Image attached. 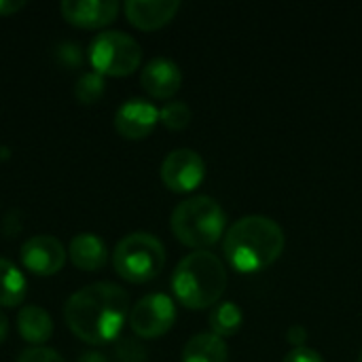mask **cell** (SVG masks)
<instances>
[{
	"mask_svg": "<svg viewBox=\"0 0 362 362\" xmlns=\"http://www.w3.org/2000/svg\"><path fill=\"white\" fill-rule=\"evenodd\" d=\"M227 288V269L225 263L208 252L197 250L187 255L174 269L172 291L176 299L189 310L214 308Z\"/></svg>",
	"mask_w": 362,
	"mask_h": 362,
	"instance_id": "3957f363",
	"label": "cell"
},
{
	"mask_svg": "<svg viewBox=\"0 0 362 362\" xmlns=\"http://www.w3.org/2000/svg\"><path fill=\"white\" fill-rule=\"evenodd\" d=\"M17 331L23 341L32 344L34 348H40L45 341H49L53 333V320L49 312H45L38 305H25L17 314Z\"/></svg>",
	"mask_w": 362,
	"mask_h": 362,
	"instance_id": "9a60e30c",
	"label": "cell"
},
{
	"mask_svg": "<svg viewBox=\"0 0 362 362\" xmlns=\"http://www.w3.org/2000/svg\"><path fill=\"white\" fill-rule=\"evenodd\" d=\"M6 335H8V320H6V316L0 312V344L6 339Z\"/></svg>",
	"mask_w": 362,
	"mask_h": 362,
	"instance_id": "83f0119b",
	"label": "cell"
},
{
	"mask_svg": "<svg viewBox=\"0 0 362 362\" xmlns=\"http://www.w3.org/2000/svg\"><path fill=\"white\" fill-rule=\"evenodd\" d=\"M284 250V231L269 216L250 214L235 221L223 242L227 263L240 274H257L274 265Z\"/></svg>",
	"mask_w": 362,
	"mask_h": 362,
	"instance_id": "7a4b0ae2",
	"label": "cell"
},
{
	"mask_svg": "<svg viewBox=\"0 0 362 362\" xmlns=\"http://www.w3.org/2000/svg\"><path fill=\"white\" fill-rule=\"evenodd\" d=\"M191 108L185 102H168L161 110H159V121L168 127V129H185L191 123Z\"/></svg>",
	"mask_w": 362,
	"mask_h": 362,
	"instance_id": "ffe728a7",
	"label": "cell"
},
{
	"mask_svg": "<svg viewBox=\"0 0 362 362\" xmlns=\"http://www.w3.org/2000/svg\"><path fill=\"white\" fill-rule=\"evenodd\" d=\"M142 62V47L125 32L108 30L89 45V64L102 76H127Z\"/></svg>",
	"mask_w": 362,
	"mask_h": 362,
	"instance_id": "8992f818",
	"label": "cell"
},
{
	"mask_svg": "<svg viewBox=\"0 0 362 362\" xmlns=\"http://www.w3.org/2000/svg\"><path fill=\"white\" fill-rule=\"evenodd\" d=\"M176 320V305L163 293L142 297L129 312V327L140 339H155L165 335Z\"/></svg>",
	"mask_w": 362,
	"mask_h": 362,
	"instance_id": "52a82bcc",
	"label": "cell"
},
{
	"mask_svg": "<svg viewBox=\"0 0 362 362\" xmlns=\"http://www.w3.org/2000/svg\"><path fill=\"white\" fill-rule=\"evenodd\" d=\"M19 259L34 276H55L66 263V248L53 235H34L23 242Z\"/></svg>",
	"mask_w": 362,
	"mask_h": 362,
	"instance_id": "9c48e42d",
	"label": "cell"
},
{
	"mask_svg": "<svg viewBox=\"0 0 362 362\" xmlns=\"http://www.w3.org/2000/svg\"><path fill=\"white\" fill-rule=\"evenodd\" d=\"M17 362H66L55 350L51 348H30L25 352H21L19 361Z\"/></svg>",
	"mask_w": 362,
	"mask_h": 362,
	"instance_id": "603a6c76",
	"label": "cell"
},
{
	"mask_svg": "<svg viewBox=\"0 0 362 362\" xmlns=\"http://www.w3.org/2000/svg\"><path fill=\"white\" fill-rule=\"evenodd\" d=\"M104 89H106V83L102 74L85 72L83 76H78L74 85V95L81 104H95L104 95Z\"/></svg>",
	"mask_w": 362,
	"mask_h": 362,
	"instance_id": "d6986e66",
	"label": "cell"
},
{
	"mask_svg": "<svg viewBox=\"0 0 362 362\" xmlns=\"http://www.w3.org/2000/svg\"><path fill=\"white\" fill-rule=\"evenodd\" d=\"M244 316L242 310L233 303V301H221L212 308L210 312V333L223 337H231L242 329Z\"/></svg>",
	"mask_w": 362,
	"mask_h": 362,
	"instance_id": "ac0fdd59",
	"label": "cell"
},
{
	"mask_svg": "<svg viewBox=\"0 0 362 362\" xmlns=\"http://www.w3.org/2000/svg\"><path fill=\"white\" fill-rule=\"evenodd\" d=\"M206 178L204 159L191 148L172 151L161 163V180L174 193H191Z\"/></svg>",
	"mask_w": 362,
	"mask_h": 362,
	"instance_id": "ba28073f",
	"label": "cell"
},
{
	"mask_svg": "<svg viewBox=\"0 0 362 362\" xmlns=\"http://www.w3.org/2000/svg\"><path fill=\"white\" fill-rule=\"evenodd\" d=\"M115 272L132 284H144L155 280L165 265V248L151 233L125 235L112 255Z\"/></svg>",
	"mask_w": 362,
	"mask_h": 362,
	"instance_id": "5b68a950",
	"label": "cell"
},
{
	"mask_svg": "<svg viewBox=\"0 0 362 362\" xmlns=\"http://www.w3.org/2000/svg\"><path fill=\"white\" fill-rule=\"evenodd\" d=\"M115 356L119 362H144L146 361V350L138 339L132 337H121L115 346Z\"/></svg>",
	"mask_w": 362,
	"mask_h": 362,
	"instance_id": "44dd1931",
	"label": "cell"
},
{
	"mask_svg": "<svg viewBox=\"0 0 362 362\" xmlns=\"http://www.w3.org/2000/svg\"><path fill=\"white\" fill-rule=\"evenodd\" d=\"M159 123V110L155 104L142 98H132L119 106L115 115L117 132L127 140H142L146 138L155 125Z\"/></svg>",
	"mask_w": 362,
	"mask_h": 362,
	"instance_id": "30bf717a",
	"label": "cell"
},
{
	"mask_svg": "<svg viewBox=\"0 0 362 362\" xmlns=\"http://www.w3.org/2000/svg\"><path fill=\"white\" fill-rule=\"evenodd\" d=\"M78 362H108V358L102 352H85V354H81Z\"/></svg>",
	"mask_w": 362,
	"mask_h": 362,
	"instance_id": "4316f807",
	"label": "cell"
},
{
	"mask_svg": "<svg viewBox=\"0 0 362 362\" xmlns=\"http://www.w3.org/2000/svg\"><path fill=\"white\" fill-rule=\"evenodd\" d=\"M286 337H288V344L293 348H303V344L308 339V333H305V329L301 325H295V327L288 329V335Z\"/></svg>",
	"mask_w": 362,
	"mask_h": 362,
	"instance_id": "d4e9b609",
	"label": "cell"
},
{
	"mask_svg": "<svg viewBox=\"0 0 362 362\" xmlns=\"http://www.w3.org/2000/svg\"><path fill=\"white\" fill-rule=\"evenodd\" d=\"M170 223L180 244L204 250L225 238L227 214L214 197L195 195L174 208Z\"/></svg>",
	"mask_w": 362,
	"mask_h": 362,
	"instance_id": "277c9868",
	"label": "cell"
},
{
	"mask_svg": "<svg viewBox=\"0 0 362 362\" xmlns=\"http://www.w3.org/2000/svg\"><path fill=\"white\" fill-rule=\"evenodd\" d=\"M55 57L62 66H68V68H76L83 59V53H81V47L74 45V42H62L57 49H55Z\"/></svg>",
	"mask_w": 362,
	"mask_h": 362,
	"instance_id": "7402d4cb",
	"label": "cell"
},
{
	"mask_svg": "<svg viewBox=\"0 0 362 362\" xmlns=\"http://www.w3.org/2000/svg\"><path fill=\"white\" fill-rule=\"evenodd\" d=\"M59 13L68 23L76 28L95 30L115 21L119 13V2L115 0H64L59 4Z\"/></svg>",
	"mask_w": 362,
	"mask_h": 362,
	"instance_id": "8fae6325",
	"label": "cell"
},
{
	"mask_svg": "<svg viewBox=\"0 0 362 362\" xmlns=\"http://www.w3.org/2000/svg\"><path fill=\"white\" fill-rule=\"evenodd\" d=\"M28 282L23 274L6 259H0V305L15 308L25 299Z\"/></svg>",
	"mask_w": 362,
	"mask_h": 362,
	"instance_id": "e0dca14e",
	"label": "cell"
},
{
	"mask_svg": "<svg viewBox=\"0 0 362 362\" xmlns=\"http://www.w3.org/2000/svg\"><path fill=\"white\" fill-rule=\"evenodd\" d=\"M284 362H325V358L312 348H293L284 356Z\"/></svg>",
	"mask_w": 362,
	"mask_h": 362,
	"instance_id": "cb8c5ba5",
	"label": "cell"
},
{
	"mask_svg": "<svg viewBox=\"0 0 362 362\" xmlns=\"http://www.w3.org/2000/svg\"><path fill=\"white\" fill-rule=\"evenodd\" d=\"M178 8H180L178 0H127L125 2V15L129 23L144 32H153L170 23L178 13Z\"/></svg>",
	"mask_w": 362,
	"mask_h": 362,
	"instance_id": "4fadbf2b",
	"label": "cell"
},
{
	"mask_svg": "<svg viewBox=\"0 0 362 362\" xmlns=\"http://www.w3.org/2000/svg\"><path fill=\"white\" fill-rule=\"evenodd\" d=\"M129 316L127 293L112 282H95L74 293L64 305L70 331L85 344L100 346L117 339Z\"/></svg>",
	"mask_w": 362,
	"mask_h": 362,
	"instance_id": "6da1fadb",
	"label": "cell"
},
{
	"mask_svg": "<svg viewBox=\"0 0 362 362\" xmlns=\"http://www.w3.org/2000/svg\"><path fill=\"white\" fill-rule=\"evenodd\" d=\"M182 362H229V348L218 335L199 333L185 346Z\"/></svg>",
	"mask_w": 362,
	"mask_h": 362,
	"instance_id": "2e32d148",
	"label": "cell"
},
{
	"mask_svg": "<svg viewBox=\"0 0 362 362\" xmlns=\"http://www.w3.org/2000/svg\"><path fill=\"white\" fill-rule=\"evenodd\" d=\"M358 362H362V350H361V354H358Z\"/></svg>",
	"mask_w": 362,
	"mask_h": 362,
	"instance_id": "f1b7e54d",
	"label": "cell"
},
{
	"mask_svg": "<svg viewBox=\"0 0 362 362\" xmlns=\"http://www.w3.org/2000/svg\"><path fill=\"white\" fill-rule=\"evenodd\" d=\"M23 6H25L23 0H0V17L13 15V13L21 11Z\"/></svg>",
	"mask_w": 362,
	"mask_h": 362,
	"instance_id": "484cf974",
	"label": "cell"
},
{
	"mask_svg": "<svg viewBox=\"0 0 362 362\" xmlns=\"http://www.w3.org/2000/svg\"><path fill=\"white\" fill-rule=\"evenodd\" d=\"M140 83L151 98L168 100V98L176 95V91L180 89L182 72L176 62H172L168 57H155L142 68Z\"/></svg>",
	"mask_w": 362,
	"mask_h": 362,
	"instance_id": "7c38bea8",
	"label": "cell"
},
{
	"mask_svg": "<svg viewBox=\"0 0 362 362\" xmlns=\"http://www.w3.org/2000/svg\"><path fill=\"white\" fill-rule=\"evenodd\" d=\"M68 257L76 269L83 272H98L108 261V250L104 242L93 233H78L70 240Z\"/></svg>",
	"mask_w": 362,
	"mask_h": 362,
	"instance_id": "5bb4252c",
	"label": "cell"
}]
</instances>
